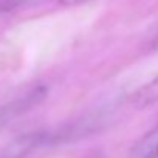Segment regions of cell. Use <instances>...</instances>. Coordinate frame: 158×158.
Segmentation results:
<instances>
[{"instance_id": "cell-1", "label": "cell", "mask_w": 158, "mask_h": 158, "mask_svg": "<svg viewBox=\"0 0 158 158\" xmlns=\"http://www.w3.org/2000/svg\"><path fill=\"white\" fill-rule=\"evenodd\" d=\"M45 96H47V89L44 85H39L28 90L25 95L17 96L16 99L0 107V129L6 127L13 121H16L17 118H20L36 106H39L45 99Z\"/></svg>"}, {"instance_id": "cell-4", "label": "cell", "mask_w": 158, "mask_h": 158, "mask_svg": "<svg viewBox=\"0 0 158 158\" xmlns=\"http://www.w3.org/2000/svg\"><path fill=\"white\" fill-rule=\"evenodd\" d=\"M130 102L136 109H144L158 102V74L130 96Z\"/></svg>"}, {"instance_id": "cell-3", "label": "cell", "mask_w": 158, "mask_h": 158, "mask_svg": "<svg viewBox=\"0 0 158 158\" xmlns=\"http://www.w3.org/2000/svg\"><path fill=\"white\" fill-rule=\"evenodd\" d=\"M127 158H158V126L135 143Z\"/></svg>"}, {"instance_id": "cell-2", "label": "cell", "mask_w": 158, "mask_h": 158, "mask_svg": "<svg viewBox=\"0 0 158 158\" xmlns=\"http://www.w3.org/2000/svg\"><path fill=\"white\" fill-rule=\"evenodd\" d=\"M48 141L50 133L47 132H28L19 135L0 150V158H27L33 150L39 149Z\"/></svg>"}, {"instance_id": "cell-8", "label": "cell", "mask_w": 158, "mask_h": 158, "mask_svg": "<svg viewBox=\"0 0 158 158\" xmlns=\"http://www.w3.org/2000/svg\"><path fill=\"white\" fill-rule=\"evenodd\" d=\"M152 47H153V48H158V34L155 36V39H153V42H152Z\"/></svg>"}, {"instance_id": "cell-7", "label": "cell", "mask_w": 158, "mask_h": 158, "mask_svg": "<svg viewBox=\"0 0 158 158\" xmlns=\"http://www.w3.org/2000/svg\"><path fill=\"white\" fill-rule=\"evenodd\" d=\"M84 158H104V153L101 150H95V152H90L89 155H85Z\"/></svg>"}, {"instance_id": "cell-5", "label": "cell", "mask_w": 158, "mask_h": 158, "mask_svg": "<svg viewBox=\"0 0 158 158\" xmlns=\"http://www.w3.org/2000/svg\"><path fill=\"white\" fill-rule=\"evenodd\" d=\"M27 0H0V13H11L20 8Z\"/></svg>"}, {"instance_id": "cell-6", "label": "cell", "mask_w": 158, "mask_h": 158, "mask_svg": "<svg viewBox=\"0 0 158 158\" xmlns=\"http://www.w3.org/2000/svg\"><path fill=\"white\" fill-rule=\"evenodd\" d=\"M57 2L62 6H79V5H84V3L92 2V0H57Z\"/></svg>"}]
</instances>
